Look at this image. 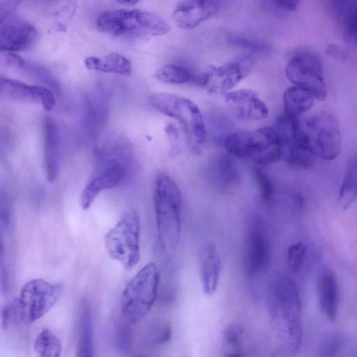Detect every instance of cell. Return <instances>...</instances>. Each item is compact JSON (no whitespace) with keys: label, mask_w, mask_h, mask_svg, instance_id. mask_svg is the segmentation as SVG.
<instances>
[{"label":"cell","mask_w":357,"mask_h":357,"mask_svg":"<svg viewBox=\"0 0 357 357\" xmlns=\"http://www.w3.org/2000/svg\"><path fill=\"white\" fill-rule=\"evenodd\" d=\"M268 308L271 326L280 348L294 354L302 340L301 308L296 283L284 275L276 276L270 284Z\"/></svg>","instance_id":"6da1fadb"},{"label":"cell","mask_w":357,"mask_h":357,"mask_svg":"<svg viewBox=\"0 0 357 357\" xmlns=\"http://www.w3.org/2000/svg\"><path fill=\"white\" fill-rule=\"evenodd\" d=\"M62 293L60 284L41 278L32 279L22 287L19 296L1 308V324H31L42 318L56 303Z\"/></svg>","instance_id":"7a4b0ae2"},{"label":"cell","mask_w":357,"mask_h":357,"mask_svg":"<svg viewBox=\"0 0 357 357\" xmlns=\"http://www.w3.org/2000/svg\"><path fill=\"white\" fill-rule=\"evenodd\" d=\"M153 201L158 245L163 251H173L180 241L182 199L176 183L163 172L155 176Z\"/></svg>","instance_id":"3957f363"},{"label":"cell","mask_w":357,"mask_h":357,"mask_svg":"<svg viewBox=\"0 0 357 357\" xmlns=\"http://www.w3.org/2000/svg\"><path fill=\"white\" fill-rule=\"evenodd\" d=\"M96 26L100 32L114 37L160 36L169 31L162 17L139 9L103 12L97 18Z\"/></svg>","instance_id":"277c9868"},{"label":"cell","mask_w":357,"mask_h":357,"mask_svg":"<svg viewBox=\"0 0 357 357\" xmlns=\"http://www.w3.org/2000/svg\"><path fill=\"white\" fill-rule=\"evenodd\" d=\"M224 144L230 155L261 166L275 163L282 158L280 136L271 127L234 132L226 137Z\"/></svg>","instance_id":"5b68a950"},{"label":"cell","mask_w":357,"mask_h":357,"mask_svg":"<svg viewBox=\"0 0 357 357\" xmlns=\"http://www.w3.org/2000/svg\"><path fill=\"white\" fill-rule=\"evenodd\" d=\"M160 271L153 262L146 264L125 287L121 312L126 322L136 324L146 316L157 297Z\"/></svg>","instance_id":"8992f818"},{"label":"cell","mask_w":357,"mask_h":357,"mask_svg":"<svg viewBox=\"0 0 357 357\" xmlns=\"http://www.w3.org/2000/svg\"><path fill=\"white\" fill-rule=\"evenodd\" d=\"M149 102L155 110L178 123L194 150L204 143L205 123L199 107L193 101L179 95L156 93L149 97Z\"/></svg>","instance_id":"52a82bcc"},{"label":"cell","mask_w":357,"mask_h":357,"mask_svg":"<svg viewBox=\"0 0 357 357\" xmlns=\"http://www.w3.org/2000/svg\"><path fill=\"white\" fill-rule=\"evenodd\" d=\"M139 236V215L135 211L126 213L105 236L108 255L125 268H132L140 257Z\"/></svg>","instance_id":"ba28073f"},{"label":"cell","mask_w":357,"mask_h":357,"mask_svg":"<svg viewBox=\"0 0 357 357\" xmlns=\"http://www.w3.org/2000/svg\"><path fill=\"white\" fill-rule=\"evenodd\" d=\"M277 132L282 144V158L289 165L310 169L316 157L312 152L301 116L284 114L277 121Z\"/></svg>","instance_id":"9c48e42d"},{"label":"cell","mask_w":357,"mask_h":357,"mask_svg":"<svg viewBox=\"0 0 357 357\" xmlns=\"http://www.w3.org/2000/svg\"><path fill=\"white\" fill-rule=\"evenodd\" d=\"M310 148L313 154L325 160L335 159L341 149V133L335 118L326 112L302 118Z\"/></svg>","instance_id":"30bf717a"},{"label":"cell","mask_w":357,"mask_h":357,"mask_svg":"<svg viewBox=\"0 0 357 357\" xmlns=\"http://www.w3.org/2000/svg\"><path fill=\"white\" fill-rule=\"evenodd\" d=\"M285 75L294 85L310 90L317 99H326L327 89L322 65L313 52L301 50L295 53L287 63Z\"/></svg>","instance_id":"8fae6325"},{"label":"cell","mask_w":357,"mask_h":357,"mask_svg":"<svg viewBox=\"0 0 357 357\" xmlns=\"http://www.w3.org/2000/svg\"><path fill=\"white\" fill-rule=\"evenodd\" d=\"M270 244L264 222L257 216L251 217L245 227L243 266L250 276L259 275L268 264Z\"/></svg>","instance_id":"7c38bea8"},{"label":"cell","mask_w":357,"mask_h":357,"mask_svg":"<svg viewBox=\"0 0 357 357\" xmlns=\"http://www.w3.org/2000/svg\"><path fill=\"white\" fill-rule=\"evenodd\" d=\"M126 174V165L119 159L106 157L102 160L82 192V208L84 210L90 208L100 192L119 185Z\"/></svg>","instance_id":"4fadbf2b"},{"label":"cell","mask_w":357,"mask_h":357,"mask_svg":"<svg viewBox=\"0 0 357 357\" xmlns=\"http://www.w3.org/2000/svg\"><path fill=\"white\" fill-rule=\"evenodd\" d=\"M254 66L251 56H243L220 66L211 67L199 79L209 92L226 93L249 75Z\"/></svg>","instance_id":"5bb4252c"},{"label":"cell","mask_w":357,"mask_h":357,"mask_svg":"<svg viewBox=\"0 0 357 357\" xmlns=\"http://www.w3.org/2000/svg\"><path fill=\"white\" fill-rule=\"evenodd\" d=\"M0 96L17 102L40 104L47 111L56 104L55 96L49 88L4 77L0 79Z\"/></svg>","instance_id":"9a60e30c"},{"label":"cell","mask_w":357,"mask_h":357,"mask_svg":"<svg viewBox=\"0 0 357 357\" xmlns=\"http://www.w3.org/2000/svg\"><path fill=\"white\" fill-rule=\"evenodd\" d=\"M38 32L31 23L18 18L1 21L0 49L5 52H15L31 49L37 43Z\"/></svg>","instance_id":"2e32d148"},{"label":"cell","mask_w":357,"mask_h":357,"mask_svg":"<svg viewBox=\"0 0 357 357\" xmlns=\"http://www.w3.org/2000/svg\"><path fill=\"white\" fill-rule=\"evenodd\" d=\"M218 9L215 0H183L174 8L172 19L179 28L190 29L210 19Z\"/></svg>","instance_id":"e0dca14e"},{"label":"cell","mask_w":357,"mask_h":357,"mask_svg":"<svg viewBox=\"0 0 357 357\" xmlns=\"http://www.w3.org/2000/svg\"><path fill=\"white\" fill-rule=\"evenodd\" d=\"M225 101L238 118L259 121L268 117L269 109L257 93L250 89L230 91L225 94Z\"/></svg>","instance_id":"ac0fdd59"},{"label":"cell","mask_w":357,"mask_h":357,"mask_svg":"<svg viewBox=\"0 0 357 357\" xmlns=\"http://www.w3.org/2000/svg\"><path fill=\"white\" fill-rule=\"evenodd\" d=\"M197 257L202 289L206 294L212 295L215 292L220 280V253L215 244L206 241L199 247Z\"/></svg>","instance_id":"d6986e66"},{"label":"cell","mask_w":357,"mask_h":357,"mask_svg":"<svg viewBox=\"0 0 357 357\" xmlns=\"http://www.w3.org/2000/svg\"><path fill=\"white\" fill-rule=\"evenodd\" d=\"M44 167L50 182L58 176L60 163V136L59 127L51 117H46L43 123Z\"/></svg>","instance_id":"ffe728a7"},{"label":"cell","mask_w":357,"mask_h":357,"mask_svg":"<svg viewBox=\"0 0 357 357\" xmlns=\"http://www.w3.org/2000/svg\"><path fill=\"white\" fill-rule=\"evenodd\" d=\"M236 161L227 155L215 158L210 169V178L215 186L227 191L235 188L241 180V172Z\"/></svg>","instance_id":"44dd1931"},{"label":"cell","mask_w":357,"mask_h":357,"mask_svg":"<svg viewBox=\"0 0 357 357\" xmlns=\"http://www.w3.org/2000/svg\"><path fill=\"white\" fill-rule=\"evenodd\" d=\"M77 329V356H93L94 349L92 314L90 305L85 299L79 305Z\"/></svg>","instance_id":"7402d4cb"},{"label":"cell","mask_w":357,"mask_h":357,"mask_svg":"<svg viewBox=\"0 0 357 357\" xmlns=\"http://www.w3.org/2000/svg\"><path fill=\"white\" fill-rule=\"evenodd\" d=\"M339 301L338 286L333 273L325 272L318 282V302L321 311L330 320H335Z\"/></svg>","instance_id":"603a6c76"},{"label":"cell","mask_w":357,"mask_h":357,"mask_svg":"<svg viewBox=\"0 0 357 357\" xmlns=\"http://www.w3.org/2000/svg\"><path fill=\"white\" fill-rule=\"evenodd\" d=\"M86 67L91 70L128 75L132 70L130 61L126 56L112 52L101 56H88L84 60Z\"/></svg>","instance_id":"cb8c5ba5"},{"label":"cell","mask_w":357,"mask_h":357,"mask_svg":"<svg viewBox=\"0 0 357 357\" xmlns=\"http://www.w3.org/2000/svg\"><path fill=\"white\" fill-rule=\"evenodd\" d=\"M314 98V95L310 90L294 85L284 92V114L292 116H301L313 106Z\"/></svg>","instance_id":"d4e9b609"},{"label":"cell","mask_w":357,"mask_h":357,"mask_svg":"<svg viewBox=\"0 0 357 357\" xmlns=\"http://www.w3.org/2000/svg\"><path fill=\"white\" fill-rule=\"evenodd\" d=\"M357 199V155L349 160L344 178L340 185L338 203L340 206L347 209Z\"/></svg>","instance_id":"484cf974"},{"label":"cell","mask_w":357,"mask_h":357,"mask_svg":"<svg viewBox=\"0 0 357 357\" xmlns=\"http://www.w3.org/2000/svg\"><path fill=\"white\" fill-rule=\"evenodd\" d=\"M107 108L100 97L89 96L84 105L83 122L89 132L94 135L105 121Z\"/></svg>","instance_id":"4316f807"},{"label":"cell","mask_w":357,"mask_h":357,"mask_svg":"<svg viewBox=\"0 0 357 357\" xmlns=\"http://www.w3.org/2000/svg\"><path fill=\"white\" fill-rule=\"evenodd\" d=\"M222 335V351L225 356H244L245 328L242 324H229L225 328Z\"/></svg>","instance_id":"83f0119b"},{"label":"cell","mask_w":357,"mask_h":357,"mask_svg":"<svg viewBox=\"0 0 357 357\" xmlns=\"http://www.w3.org/2000/svg\"><path fill=\"white\" fill-rule=\"evenodd\" d=\"M33 349L40 357H58L61 354V343L50 328H43L37 335Z\"/></svg>","instance_id":"f1b7e54d"},{"label":"cell","mask_w":357,"mask_h":357,"mask_svg":"<svg viewBox=\"0 0 357 357\" xmlns=\"http://www.w3.org/2000/svg\"><path fill=\"white\" fill-rule=\"evenodd\" d=\"M154 77L162 82L171 84H183L195 79L193 74L190 70L175 64L161 66L155 71Z\"/></svg>","instance_id":"f546056e"},{"label":"cell","mask_w":357,"mask_h":357,"mask_svg":"<svg viewBox=\"0 0 357 357\" xmlns=\"http://www.w3.org/2000/svg\"><path fill=\"white\" fill-rule=\"evenodd\" d=\"M306 254V245L302 242L291 245L287 250V264L290 271L298 273L303 263Z\"/></svg>","instance_id":"4dcf8cb0"},{"label":"cell","mask_w":357,"mask_h":357,"mask_svg":"<svg viewBox=\"0 0 357 357\" xmlns=\"http://www.w3.org/2000/svg\"><path fill=\"white\" fill-rule=\"evenodd\" d=\"M252 172L261 199L264 202L269 201L273 194V186L271 181L266 173L259 168L255 167Z\"/></svg>","instance_id":"1f68e13d"},{"label":"cell","mask_w":357,"mask_h":357,"mask_svg":"<svg viewBox=\"0 0 357 357\" xmlns=\"http://www.w3.org/2000/svg\"><path fill=\"white\" fill-rule=\"evenodd\" d=\"M229 43L234 46L252 52H265L269 49L268 45L243 36L232 35L228 38Z\"/></svg>","instance_id":"d6a6232c"},{"label":"cell","mask_w":357,"mask_h":357,"mask_svg":"<svg viewBox=\"0 0 357 357\" xmlns=\"http://www.w3.org/2000/svg\"><path fill=\"white\" fill-rule=\"evenodd\" d=\"M75 9V0H67L63 6L55 13L54 23L60 31L66 29V26L73 16Z\"/></svg>","instance_id":"836d02e7"},{"label":"cell","mask_w":357,"mask_h":357,"mask_svg":"<svg viewBox=\"0 0 357 357\" xmlns=\"http://www.w3.org/2000/svg\"><path fill=\"white\" fill-rule=\"evenodd\" d=\"M343 36L347 42L357 44V8L352 9L345 17Z\"/></svg>","instance_id":"e575fe53"},{"label":"cell","mask_w":357,"mask_h":357,"mask_svg":"<svg viewBox=\"0 0 357 357\" xmlns=\"http://www.w3.org/2000/svg\"><path fill=\"white\" fill-rule=\"evenodd\" d=\"M149 335V341L155 344H161L168 342L172 337L171 327L166 324L153 326Z\"/></svg>","instance_id":"d590c367"},{"label":"cell","mask_w":357,"mask_h":357,"mask_svg":"<svg viewBox=\"0 0 357 357\" xmlns=\"http://www.w3.org/2000/svg\"><path fill=\"white\" fill-rule=\"evenodd\" d=\"M23 70H25L35 78L40 80L44 83L48 84L55 90H57L59 86L56 81L52 76V75L45 68H41L40 66L27 65L26 63Z\"/></svg>","instance_id":"8d00e7d4"},{"label":"cell","mask_w":357,"mask_h":357,"mask_svg":"<svg viewBox=\"0 0 357 357\" xmlns=\"http://www.w3.org/2000/svg\"><path fill=\"white\" fill-rule=\"evenodd\" d=\"M11 202L8 195L1 192L0 201V222L1 225L8 228L10 225L12 215Z\"/></svg>","instance_id":"74e56055"},{"label":"cell","mask_w":357,"mask_h":357,"mask_svg":"<svg viewBox=\"0 0 357 357\" xmlns=\"http://www.w3.org/2000/svg\"><path fill=\"white\" fill-rule=\"evenodd\" d=\"M3 61L6 66L21 70H23L26 63L15 52H6Z\"/></svg>","instance_id":"f35d334b"},{"label":"cell","mask_w":357,"mask_h":357,"mask_svg":"<svg viewBox=\"0 0 357 357\" xmlns=\"http://www.w3.org/2000/svg\"><path fill=\"white\" fill-rule=\"evenodd\" d=\"M340 342L336 339L328 340L325 342L321 348V356H332L335 354L338 347H340Z\"/></svg>","instance_id":"ab89813d"},{"label":"cell","mask_w":357,"mask_h":357,"mask_svg":"<svg viewBox=\"0 0 357 357\" xmlns=\"http://www.w3.org/2000/svg\"><path fill=\"white\" fill-rule=\"evenodd\" d=\"M326 54L338 61H344L347 57L346 52L336 44L329 45L326 49Z\"/></svg>","instance_id":"60d3db41"},{"label":"cell","mask_w":357,"mask_h":357,"mask_svg":"<svg viewBox=\"0 0 357 357\" xmlns=\"http://www.w3.org/2000/svg\"><path fill=\"white\" fill-rule=\"evenodd\" d=\"M278 7L286 10H296L300 0H272Z\"/></svg>","instance_id":"b9f144b4"},{"label":"cell","mask_w":357,"mask_h":357,"mask_svg":"<svg viewBox=\"0 0 357 357\" xmlns=\"http://www.w3.org/2000/svg\"><path fill=\"white\" fill-rule=\"evenodd\" d=\"M120 4L125 6H133L136 4L139 0H115Z\"/></svg>","instance_id":"7bdbcfd3"}]
</instances>
